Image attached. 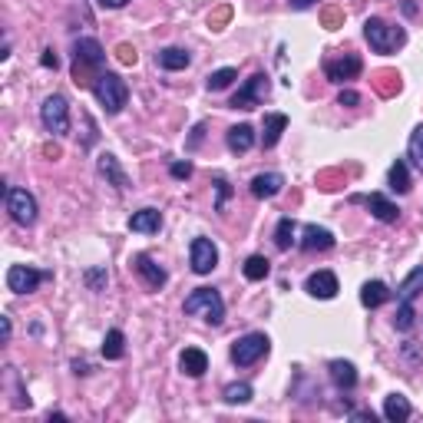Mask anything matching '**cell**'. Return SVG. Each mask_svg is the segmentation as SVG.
Segmentation results:
<instances>
[{
    "mask_svg": "<svg viewBox=\"0 0 423 423\" xmlns=\"http://www.w3.org/2000/svg\"><path fill=\"white\" fill-rule=\"evenodd\" d=\"M364 37L371 43L373 53H397L403 43H407V30L403 27H394L380 20V17H371L367 24H364Z\"/></svg>",
    "mask_w": 423,
    "mask_h": 423,
    "instance_id": "cell-1",
    "label": "cell"
},
{
    "mask_svg": "<svg viewBox=\"0 0 423 423\" xmlns=\"http://www.w3.org/2000/svg\"><path fill=\"white\" fill-rule=\"evenodd\" d=\"M106 53L96 40H76L73 47V83L76 87H89V70H100Z\"/></svg>",
    "mask_w": 423,
    "mask_h": 423,
    "instance_id": "cell-2",
    "label": "cell"
},
{
    "mask_svg": "<svg viewBox=\"0 0 423 423\" xmlns=\"http://www.w3.org/2000/svg\"><path fill=\"white\" fill-rule=\"evenodd\" d=\"M182 308H186V314H202V321H209V324L225 321V301L215 288H195Z\"/></svg>",
    "mask_w": 423,
    "mask_h": 423,
    "instance_id": "cell-3",
    "label": "cell"
},
{
    "mask_svg": "<svg viewBox=\"0 0 423 423\" xmlns=\"http://www.w3.org/2000/svg\"><path fill=\"white\" fill-rule=\"evenodd\" d=\"M93 93H96V100L103 103V110L110 112V116L123 112L126 100H129V87H126L123 76H116V73H100V76H96Z\"/></svg>",
    "mask_w": 423,
    "mask_h": 423,
    "instance_id": "cell-4",
    "label": "cell"
},
{
    "mask_svg": "<svg viewBox=\"0 0 423 423\" xmlns=\"http://www.w3.org/2000/svg\"><path fill=\"white\" fill-rule=\"evenodd\" d=\"M40 119L47 126V133L66 136V133H70V103H66V96H60V93L47 96L43 106H40Z\"/></svg>",
    "mask_w": 423,
    "mask_h": 423,
    "instance_id": "cell-5",
    "label": "cell"
},
{
    "mask_svg": "<svg viewBox=\"0 0 423 423\" xmlns=\"http://www.w3.org/2000/svg\"><path fill=\"white\" fill-rule=\"evenodd\" d=\"M272 350V341L265 334H245V337H238L235 344H232V361L238 364V367H251V364H258Z\"/></svg>",
    "mask_w": 423,
    "mask_h": 423,
    "instance_id": "cell-6",
    "label": "cell"
},
{
    "mask_svg": "<svg viewBox=\"0 0 423 423\" xmlns=\"http://www.w3.org/2000/svg\"><path fill=\"white\" fill-rule=\"evenodd\" d=\"M53 274L50 272H37V268H30V265H10L7 268V288H10L13 295H30V291H37L43 281H50Z\"/></svg>",
    "mask_w": 423,
    "mask_h": 423,
    "instance_id": "cell-7",
    "label": "cell"
},
{
    "mask_svg": "<svg viewBox=\"0 0 423 423\" xmlns=\"http://www.w3.org/2000/svg\"><path fill=\"white\" fill-rule=\"evenodd\" d=\"M7 212H10V218L17 225L30 228L37 222V199L27 188H7Z\"/></svg>",
    "mask_w": 423,
    "mask_h": 423,
    "instance_id": "cell-8",
    "label": "cell"
},
{
    "mask_svg": "<svg viewBox=\"0 0 423 423\" xmlns=\"http://www.w3.org/2000/svg\"><path fill=\"white\" fill-rule=\"evenodd\" d=\"M364 70V63L357 53H344V57H327L324 60V76L331 83H344V80H354V76Z\"/></svg>",
    "mask_w": 423,
    "mask_h": 423,
    "instance_id": "cell-9",
    "label": "cell"
},
{
    "mask_svg": "<svg viewBox=\"0 0 423 423\" xmlns=\"http://www.w3.org/2000/svg\"><path fill=\"white\" fill-rule=\"evenodd\" d=\"M262 96H268V76L255 73L248 83H245V87H242L235 96H232V103H228V106H232V110H255V106L262 103Z\"/></svg>",
    "mask_w": 423,
    "mask_h": 423,
    "instance_id": "cell-10",
    "label": "cell"
},
{
    "mask_svg": "<svg viewBox=\"0 0 423 423\" xmlns=\"http://www.w3.org/2000/svg\"><path fill=\"white\" fill-rule=\"evenodd\" d=\"M188 255H192V272L195 274H209L212 268L218 265V248L212 245L209 238H192Z\"/></svg>",
    "mask_w": 423,
    "mask_h": 423,
    "instance_id": "cell-11",
    "label": "cell"
},
{
    "mask_svg": "<svg viewBox=\"0 0 423 423\" xmlns=\"http://www.w3.org/2000/svg\"><path fill=\"white\" fill-rule=\"evenodd\" d=\"M304 291H308L311 298H321V301L334 298V295H337V278H334V272H314V274H308V281H304Z\"/></svg>",
    "mask_w": 423,
    "mask_h": 423,
    "instance_id": "cell-12",
    "label": "cell"
},
{
    "mask_svg": "<svg viewBox=\"0 0 423 423\" xmlns=\"http://www.w3.org/2000/svg\"><path fill=\"white\" fill-rule=\"evenodd\" d=\"M133 268H136L139 278H142V281H146L149 288H156V291H159V288L165 285V281H169V274H165V268L152 262L149 255H136V258H133Z\"/></svg>",
    "mask_w": 423,
    "mask_h": 423,
    "instance_id": "cell-13",
    "label": "cell"
},
{
    "mask_svg": "<svg viewBox=\"0 0 423 423\" xmlns=\"http://www.w3.org/2000/svg\"><path fill=\"white\" fill-rule=\"evenodd\" d=\"M285 188V175L281 172H262L251 179V195L255 199H274Z\"/></svg>",
    "mask_w": 423,
    "mask_h": 423,
    "instance_id": "cell-14",
    "label": "cell"
},
{
    "mask_svg": "<svg viewBox=\"0 0 423 423\" xmlns=\"http://www.w3.org/2000/svg\"><path fill=\"white\" fill-rule=\"evenodd\" d=\"M361 202L371 209L373 218H380V222H387V225H394L400 218V209L387 199V195H380V192H373V195H367V199H361Z\"/></svg>",
    "mask_w": 423,
    "mask_h": 423,
    "instance_id": "cell-15",
    "label": "cell"
},
{
    "mask_svg": "<svg viewBox=\"0 0 423 423\" xmlns=\"http://www.w3.org/2000/svg\"><path fill=\"white\" fill-rule=\"evenodd\" d=\"M285 129H288V116H285V112H268V116H265V123H262V146H265V149H274Z\"/></svg>",
    "mask_w": 423,
    "mask_h": 423,
    "instance_id": "cell-16",
    "label": "cell"
},
{
    "mask_svg": "<svg viewBox=\"0 0 423 423\" xmlns=\"http://www.w3.org/2000/svg\"><path fill=\"white\" fill-rule=\"evenodd\" d=\"M301 248L304 251H327V248H334V235H331L327 228H321V225H304Z\"/></svg>",
    "mask_w": 423,
    "mask_h": 423,
    "instance_id": "cell-17",
    "label": "cell"
},
{
    "mask_svg": "<svg viewBox=\"0 0 423 423\" xmlns=\"http://www.w3.org/2000/svg\"><path fill=\"white\" fill-rule=\"evenodd\" d=\"M159 228H162L159 209H142L129 218V232H139V235H156Z\"/></svg>",
    "mask_w": 423,
    "mask_h": 423,
    "instance_id": "cell-18",
    "label": "cell"
},
{
    "mask_svg": "<svg viewBox=\"0 0 423 423\" xmlns=\"http://www.w3.org/2000/svg\"><path fill=\"white\" fill-rule=\"evenodd\" d=\"M179 367H182V373H188V377H202V373L209 371V357H205V350H199V348H186L182 357H179Z\"/></svg>",
    "mask_w": 423,
    "mask_h": 423,
    "instance_id": "cell-19",
    "label": "cell"
},
{
    "mask_svg": "<svg viewBox=\"0 0 423 423\" xmlns=\"http://www.w3.org/2000/svg\"><path fill=\"white\" fill-rule=\"evenodd\" d=\"M225 142H228V149H232V152H248L251 146H255V129H251L248 123H238V126L228 129Z\"/></svg>",
    "mask_w": 423,
    "mask_h": 423,
    "instance_id": "cell-20",
    "label": "cell"
},
{
    "mask_svg": "<svg viewBox=\"0 0 423 423\" xmlns=\"http://www.w3.org/2000/svg\"><path fill=\"white\" fill-rule=\"evenodd\" d=\"M410 413H413V407H410V400L403 397V394H390V397L384 400V417L390 423L410 420Z\"/></svg>",
    "mask_w": 423,
    "mask_h": 423,
    "instance_id": "cell-21",
    "label": "cell"
},
{
    "mask_svg": "<svg viewBox=\"0 0 423 423\" xmlns=\"http://www.w3.org/2000/svg\"><path fill=\"white\" fill-rule=\"evenodd\" d=\"M96 165H100V175H106L116 188H129V179H126V172L119 169V159H116L112 152H103Z\"/></svg>",
    "mask_w": 423,
    "mask_h": 423,
    "instance_id": "cell-22",
    "label": "cell"
},
{
    "mask_svg": "<svg viewBox=\"0 0 423 423\" xmlns=\"http://www.w3.org/2000/svg\"><path fill=\"white\" fill-rule=\"evenodd\" d=\"M327 371H331V380H334L341 390H350V387L357 384V371H354V364L350 361H331L327 364Z\"/></svg>",
    "mask_w": 423,
    "mask_h": 423,
    "instance_id": "cell-23",
    "label": "cell"
},
{
    "mask_svg": "<svg viewBox=\"0 0 423 423\" xmlns=\"http://www.w3.org/2000/svg\"><path fill=\"white\" fill-rule=\"evenodd\" d=\"M188 50H182V47H165V50L156 53V63H159L162 70H186L188 66Z\"/></svg>",
    "mask_w": 423,
    "mask_h": 423,
    "instance_id": "cell-24",
    "label": "cell"
},
{
    "mask_svg": "<svg viewBox=\"0 0 423 423\" xmlns=\"http://www.w3.org/2000/svg\"><path fill=\"white\" fill-rule=\"evenodd\" d=\"M371 83L380 96H397L400 93V73L397 70H377V73L371 76Z\"/></svg>",
    "mask_w": 423,
    "mask_h": 423,
    "instance_id": "cell-25",
    "label": "cell"
},
{
    "mask_svg": "<svg viewBox=\"0 0 423 423\" xmlns=\"http://www.w3.org/2000/svg\"><path fill=\"white\" fill-rule=\"evenodd\" d=\"M387 298H390V288H387L384 281H367V285L361 288V304L364 308H380Z\"/></svg>",
    "mask_w": 423,
    "mask_h": 423,
    "instance_id": "cell-26",
    "label": "cell"
},
{
    "mask_svg": "<svg viewBox=\"0 0 423 423\" xmlns=\"http://www.w3.org/2000/svg\"><path fill=\"white\" fill-rule=\"evenodd\" d=\"M295 235H298V225H295V218H291V215H285V218L278 222V228H274V245H278L281 251H288L295 242H298Z\"/></svg>",
    "mask_w": 423,
    "mask_h": 423,
    "instance_id": "cell-27",
    "label": "cell"
},
{
    "mask_svg": "<svg viewBox=\"0 0 423 423\" xmlns=\"http://www.w3.org/2000/svg\"><path fill=\"white\" fill-rule=\"evenodd\" d=\"M235 80H238V70H235V66H222V70L209 73L205 87H209V93H222V89H228L232 83H235Z\"/></svg>",
    "mask_w": 423,
    "mask_h": 423,
    "instance_id": "cell-28",
    "label": "cell"
},
{
    "mask_svg": "<svg viewBox=\"0 0 423 423\" xmlns=\"http://www.w3.org/2000/svg\"><path fill=\"white\" fill-rule=\"evenodd\" d=\"M242 272H245V278H248V281H265V278L272 274V262H268L265 255H251L248 262L242 265Z\"/></svg>",
    "mask_w": 423,
    "mask_h": 423,
    "instance_id": "cell-29",
    "label": "cell"
},
{
    "mask_svg": "<svg viewBox=\"0 0 423 423\" xmlns=\"http://www.w3.org/2000/svg\"><path fill=\"white\" fill-rule=\"evenodd\" d=\"M387 182L394 192H410V172H407V162L397 159L390 165V172H387Z\"/></svg>",
    "mask_w": 423,
    "mask_h": 423,
    "instance_id": "cell-30",
    "label": "cell"
},
{
    "mask_svg": "<svg viewBox=\"0 0 423 423\" xmlns=\"http://www.w3.org/2000/svg\"><path fill=\"white\" fill-rule=\"evenodd\" d=\"M420 291H423V265H420V268H413V272L407 274V281H403V285H400V291H397V301H413Z\"/></svg>",
    "mask_w": 423,
    "mask_h": 423,
    "instance_id": "cell-31",
    "label": "cell"
},
{
    "mask_svg": "<svg viewBox=\"0 0 423 423\" xmlns=\"http://www.w3.org/2000/svg\"><path fill=\"white\" fill-rule=\"evenodd\" d=\"M123 344H126L123 331H116V327H112L110 334H106V341H103V357H106V361H119V357L126 354Z\"/></svg>",
    "mask_w": 423,
    "mask_h": 423,
    "instance_id": "cell-32",
    "label": "cell"
},
{
    "mask_svg": "<svg viewBox=\"0 0 423 423\" xmlns=\"http://www.w3.org/2000/svg\"><path fill=\"white\" fill-rule=\"evenodd\" d=\"M251 394H255V390H251V384H245V380H242V384H228L225 387V403H248L251 400Z\"/></svg>",
    "mask_w": 423,
    "mask_h": 423,
    "instance_id": "cell-33",
    "label": "cell"
},
{
    "mask_svg": "<svg viewBox=\"0 0 423 423\" xmlns=\"http://www.w3.org/2000/svg\"><path fill=\"white\" fill-rule=\"evenodd\" d=\"M407 156L413 159V165L423 172V126H417L410 133V142H407Z\"/></svg>",
    "mask_w": 423,
    "mask_h": 423,
    "instance_id": "cell-34",
    "label": "cell"
},
{
    "mask_svg": "<svg viewBox=\"0 0 423 423\" xmlns=\"http://www.w3.org/2000/svg\"><path fill=\"white\" fill-rule=\"evenodd\" d=\"M413 318H417V314H413V301H400L397 318H394V327L407 334V331H410V327H413Z\"/></svg>",
    "mask_w": 423,
    "mask_h": 423,
    "instance_id": "cell-35",
    "label": "cell"
},
{
    "mask_svg": "<svg viewBox=\"0 0 423 423\" xmlns=\"http://www.w3.org/2000/svg\"><path fill=\"white\" fill-rule=\"evenodd\" d=\"M321 27H327V30L344 27V10H341V7H324V10H321Z\"/></svg>",
    "mask_w": 423,
    "mask_h": 423,
    "instance_id": "cell-36",
    "label": "cell"
},
{
    "mask_svg": "<svg viewBox=\"0 0 423 423\" xmlns=\"http://www.w3.org/2000/svg\"><path fill=\"white\" fill-rule=\"evenodd\" d=\"M228 20H232V7H228V3H222L218 10H212V13H209V27H212V30H222V27L228 24Z\"/></svg>",
    "mask_w": 423,
    "mask_h": 423,
    "instance_id": "cell-37",
    "label": "cell"
},
{
    "mask_svg": "<svg viewBox=\"0 0 423 423\" xmlns=\"http://www.w3.org/2000/svg\"><path fill=\"white\" fill-rule=\"evenodd\" d=\"M106 281H110L106 268H89V272H87V285H89V291H103V288H106Z\"/></svg>",
    "mask_w": 423,
    "mask_h": 423,
    "instance_id": "cell-38",
    "label": "cell"
},
{
    "mask_svg": "<svg viewBox=\"0 0 423 423\" xmlns=\"http://www.w3.org/2000/svg\"><path fill=\"white\" fill-rule=\"evenodd\" d=\"M116 60L123 63V66H136V60H139L136 47H133V43H119V47H116Z\"/></svg>",
    "mask_w": 423,
    "mask_h": 423,
    "instance_id": "cell-39",
    "label": "cell"
},
{
    "mask_svg": "<svg viewBox=\"0 0 423 423\" xmlns=\"http://www.w3.org/2000/svg\"><path fill=\"white\" fill-rule=\"evenodd\" d=\"M215 188H218V202H215V212H225V202H228V195H232V186L225 182L222 175L215 179Z\"/></svg>",
    "mask_w": 423,
    "mask_h": 423,
    "instance_id": "cell-40",
    "label": "cell"
},
{
    "mask_svg": "<svg viewBox=\"0 0 423 423\" xmlns=\"http://www.w3.org/2000/svg\"><path fill=\"white\" fill-rule=\"evenodd\" d=\"M169 172H172V179H188L192 175V162H172Z\"/></svg>",
    "mask_w": 423,
    "mask_h": 423,
    "instance_id": "cell-41",
    "label": "cell"
},
{
    "mask_svg": "<svg viewBox=\"0 0 423 423\" xmlns=\"http://www.w3.org/2000/svg\"><path fill=\"white\" fill-rule=\"evenodd\" d=\"M361 96L354 93V89H341V96H337V106H357Z\"/></svg>",
    "mask_w": 423,
    "mask_h": 423,
    "instance_id": "cell-42",
    "label": "cell"
},
{
    "mask_svg": "<svg viewBox=\"0 0 423 423\" xmlns=\"http://www.w3.org/2000/svg\"><path fill=\"white\" fill-rule=\"evenodd\" d=\"M40 63H43L47 70H57V66H60V57H57V53H53V50H43V57H40Z\"/></svg>",
    "mask_w": 423,
    "mask_h": 423,
    "instance_id": "cell-43",
    "label": "cell"
},
{
    "mask_svg": "<svg viewBox=\"0 0 423 423\" xmlns=\"http://www.w3.org/2000/svg\"><path fill=\"white\" fill-rule=\"evenodd\" d=\"M100 7H106V10H119V7H126L129 0H96Z\"/></svg>",
    "mask_w": 423,
    "mask_h": 423,
    "instance_id": "cell-44",
    "label": "cell"
},
{
    "mask_svg": "<svg viewBox=\"0 0 423 423\" xmlns=\"http://www.w3.org/2000/svg\"><path fill=\"white\" fill-rule=\"evenodd\" d=\"M202 133H205V126H195V129H192V142H188V146H192V149H195V146H199V142H202Z\"/></svg>",
    "mask_w": 423,
    "mask_h": 423,
    "instance_id": "cell-45",
    "label": "cell"
},
{
    "mask_svg": "<svg viewBox=\"0 0 423 423\" xmlns=\"http://www.w3.org/2000/svg\"><path fill=\"white\" fill-rule=\"evenodd\" d=\"M350 420H371L373 423V413L371 410H354L350 413Z\"/></svg>",
    "mask_w": 423,
    "mask_h": 423,
    "instance_id": "cell-46",
    "label": "cell"
},
{
    "mask_svg": "<svg viewBox=\"0 0 423 423\" xmlns=\"http://www.w3.org/2000/svg\"><path fill=\"white\" fill-rule=\"evenodd\" d=\"M288 3H291L295 10H308V7H311L314 0H288Z\"/></svg>",
    "mask_w": 423,
    "mask_h": 423,
    "instance_id": "cell-47",
    "label": "cell"
},
{
    "mask_svg": "<svg viewBox=\"0 0 423 423\" xmlns=\"http://www.w3.org/2000/svg\"><path fill=\"white\" fill-rule=\"evenodd\" d=\"M43 156H50V159H60V146H43Z\"/></svg>",
    "mask_w": 423,
    "mask_h": 423,
    "instance_id": "cell-48",
    "label": "cell"
},
{
    "mask_svg": "<svg viewBox=\"0 0 423 423\" xmlns=\"http://www.w3.org/2000/svg\"><path fill=\"white\" fill-rule=\"evenodd\" d=\"M0 324H3V341H10V331H13V327H10V318H0Z\"/></svg>",
    "mask_w": 423,
    "mask_h": 423,
    "instance_id": "cell-49",
    "label": "cell"
}]
</instances>
